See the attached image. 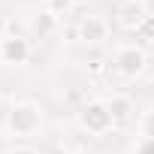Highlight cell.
I'll use <instances>...</instances> for the list:
<instances>
[{"mask_svg": "<svg viewBox=\"0 0 154 154\" xmlns=\"http://www.w3.org/2000/svg\"><path fill=\"white\" fill-rule=\"evenodd\" d=\"M63 36H66V42L82 39V36H79V24H69V27H63Z\"/></svg>", "mask_w": 154, "mask_h": 154, "instance_id": "7c38bea8", "label": "cell"}, {"mask_svg": "<svg viewBox=\"0 0 154 154\" xmlns=\"http://www.w3.org/2000/svg\"><path fill=\"white\" fill-rule=\"evenodd\" d=\"M6 36V21H3V15H0V39Z\"/></svg>", "mask_w": 154, "mask_h": 154, "instance_id": "2e32d148", "label": "cell"}, {"mask_svg": "<svg viewBox=\"0 0 154 154\" xmlns=\"http://www.w3.org/2000/svg\"><path fill=\"white\" fill-rule=\"evenodd\" d=\"M30 30H33L39 39H42V36H51V33L60 30V18H57L54 12H48V9H39V12L30 15Z\"/></svg>", "mask_w": 154, "mask_h": 154, "instance_id": "52a82bcc", "label": "cell"}, {"mask_svg": "<svg viewBox=\"0 0 154 154\" xmlns=\"http://www.w3.org/2000/svg\"><path fill=\"white\" fill-rule=\"evenodd\" d=\"M82 100H85L82 91H69V94H66V103H82Z\"/></svg>", "mask_w": 154, "mask_h": 154, "instance_id": "5bb4252c", "label": "cell"}, {"mask_svg": "<svg viewBox=\"0 0 154 154\" xmlns=\"http://www.w3.org/2000/svg\"><path fill=\"white\" fill-rule=\"evenodd\" d=\"M6 154H39L36 148H30V145H15V148H9Z\"/></svg>", "mask_w": 154, "mask_h": 154, "instance_id": "4fadbf2b", "label": "cell"}, {"mask_svg": "<svg viewBox=\"0 0 154 154\" xmlns=\"http://www.w3.org/2000/svg\"><path fill=\"white\" fill-rule=\"evenodd\" d=\"M139 130H142V136H148V139H154V109L142 115V121H139Z\"/></svg>", "mask_w": 154, "mask_h": 154, "instance_id": "8fae6325", "label": "cell"}, {"mask_svg": "<svg viewBox=\"0 0 154 154\" xmlns=\"http://www.w3.org/2000/svg\"><path fill=\"white\" fill-rule=\"evenodd\" d=\"M42 127V106L33 100H15L6 109V130L15 139H27Z\"/></svg>", "mask_w": 154, "mask_h": 154, "instance_id": "6da1fadb", "label": "cell"}, {"mask_svg": "<svg viewBox=\"0 0 154 154\" xmlns=\"http://www.w3.org/2000/svg\"><path fill=\"white\" fill-rule=\"evenodd\" d=\"M79 36L88 45H103L109 39V21L100 18V15H88V18L79 21Z\"/></svg>", "mask_w": 154, "mask_h": 154, "instance_id": "5b68a950", "label": "cell"}, {"mask_svg": "<svg viewBox=\"0 0 154 154\" xmlns=\"http://www.w3.org/2000/svg\"><path fill=\"white\" fill-rule=\"evenodd\" d=\"M75 6H88V3H94V0H72Z\"/></svg>", "mask_w": 154, "mask_h": 154, "instance_id": "e0dca14e", "label": "cell"}, {"mask_svg": "<svg viewBox=\"0 0 154 154\" xmlns=\"http://www.w3.org/2000/svg\"><path fill=\"white\" fill-rule=\"evenodd\" d=\"M133 36H136V42H142V45H151V42H154V12L145 15V21L133 30Z\"/></svg>", "mask_w": 154, "mask_h": 154, "instance_id": "9c48e42d", "label": "cell"}, {"mask_svg": "<svg viewBox=\"0 0 154 154\" xmlns=\"http://www.w3.org/2000/svg\"><path fill=\"white\" fill-rule=\"evenodd\" d=\"M145 15H148V9H145L142 0H124V3L118 6V27H124V30L133 33L145 21Z\"/></svg>", "mask_w": 154, "mask_h": 154, "instance_id": "8992f818", "label": "cell"}, {"mask_svg": "<svg viewBox=\"0 0 154 154\" xmlns=\"http://www.w3.org/2000/svg\"><path fill=\"white\" fill-rule=\"evenodd\" d=\"M106 103H109V112H112L115 124H124V121L130 118V112H133V103H130V97H124V94H115V97H109Z\"/></svg>", "mask_w": 154, "mask_h": 154, "instance_id": "ba28073f", "label": "cell"}, {"mask_svg": "<svg viewBox=\"0 0 154 154\" xmlns=\"http://www.w3.org/2000/svg\"><path fill=\"white\" fill-rule=\"evenodd\" d=\"M0 60L9 63V66H21L30 60V42L18 33H6L0 39Z\"/></svg>", "mask_w": 154, "mask_h": 154, "instance_id": "277c9868", "label": "cell"}, {"mask_svg": "<svg viewBox=\"0 0 154 154\" xmlns=\"http://www.w3.org/2000/svg\"><path fill=\"white\" fill-rule=\"evenodd\" d=\"M115 66H118L121 75H127V79H139V75L145 72V66H148V54L136 42L133 45H121L115 51Z\"/></svg>", "mask_w": 154, "mask_h": 154, "instance_id": "3957f363", "label": "cell"}, {"mask_svg": "<svg viewBox=\"0 0 154 154\" xmlns=\"http://www.w3.org/2000/svg\"><path fill=\"white\" fill-rule=\"evenodd\" d=\"M88 69H91V72H100V69H103V60H91Z\"/></svg>", "mask_w": 154, "mask_h": 154, "instance_id": "9a60e30c", "label": "cell"}, {"mask_svg": "<svg viewBox=\"0 0 154 154\" xmlns=\"http://www.w3.org/2000/svg\"><path fill=\"white\" fill-rule=\"evenodd\" d=\"M72 6H75L72 0H45V9H48V12H54L57 18H60V15H66Z\"/></svg>", "mask_w": 154, "mask_h": 154, "instance_id": "30bf717a", "label": "cell"}, {"mask_svg": "<svg viewBox=\"0 0 154 154\" xmlns=\"http://www.w3.org/2000/svg\"><path fill=\"white\" fill-rule=\"evenodd\" d=\"M79 124H82V130H88L94 136L109 133L115 127V118L109 112V103L106 100H85L79 106Z\"/></svg>", "mask_w": 154, "mask_h": 154, "instance_id": "7a4b0ae2", "label": "cell"}]
</instances>
